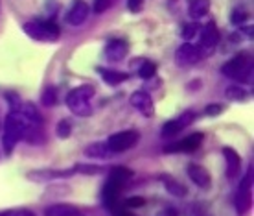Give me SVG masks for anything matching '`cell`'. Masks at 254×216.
I'll return each mask as SVG.
<instances>
[{
    "mask_svg": "<svg viewBox=\"0 0 254 216\" xmlns=\"http://www.w3.org/2000/svg\"><path fill=\"white\" fill-rule=\"evenodd\" d=\"M28 126V120L24 118V114L20 111H11V113L6 116V122H4V135H2V144H4V152L6 155L13 152L15 144L22 140V135H24V127Z\"/></svg>",
    "mask_w": 254,
    "mask_h": 216,
    "instance_id": "obj_1",
    "label": "cell"
},
{
    "mask_svg": "<svg viewBox=\"0 0 254 216\" xmlns=\"http://www.w3.org/2000/svg\"><path fill=\"white\" fill-rule=\"evenodd\" d=\"M96 95V89L92 85H81L72 89L66 95V106L74 114L79 116H89L92 114V108H90V98Z\"/></svg>",
    "mask_w": 254,
    "mask_h": 216,
    "instance_id": "obj_2",
    "label": "cell"
},
{
    "mask_svg": "<svg viewBox=\"0 0 254 216\" xmlns=\"http://www.w3.org/2000/svg\"><path fill=\"white\" fill-rule=\"evenodd\" d=\"M251 72H253V59L245 52L234 56L221 67V74H225L227 78H232V80H242V82L249 80Z\"/></svg>",
    "mask_w": 254,
    "mask_h": 216,
    "instance_id": "obj_3",
    "label": "cell"
},
{
    "mask_svg": "<svg viewBox=\"0 0 254 216\" xmlns=\"http://www.w3.org/2000/svg\"><path fill=\"white\" fill-rule=\"evenodd\" d=\"M26 35H30L35 41H58L61 35V28L50 20H32L24 24Z\"/></svg>",
    "mask_w": 254,
    "mask_h": 216,
    "instance_id": "obj_4",
    "label": "cell"
},
{
    "mask_svg": "<svg viewBox=\"0 0 254 216\" xmlns=\"http://www.w3.org/2000/svg\"><path fill=\"white\" fill-rule=\"evenodd\" d=\"M234 205L236 211L240 215H245L251 207H253V166L247 170V174L243 176L242 183L238 187V192H236L234 198Z\"/></svg>",
    "mask_w": 254,
    "mask_h": 216,
    "instance_id": "obj_5",
    "label": "cell"
},
{
    "mask_svg": "<svg viewBox=\"0 0 254 216\" xmlns=\"http://www.w3.org/2000/svg\"><path fill=\"white\" fill-rule=\"evenodd\" d=\"M138 139H140V135L136 133L134 129H127V131H120V133L111 135L107 140V146L111 152L122 153V152L131 150V148L138 142Z\"/></svg>",
    "mask_w": 254,
    "mask_h": 216,
    "instance_id": "obj_6",
    "label": "cell"
},
{
    "mask_svg": "<svg viewBox=\"0 0 254 216\" xmlns=\"http://www.w3.org/2000/svg\"><path fill=\"white\" fill-rule=\"evenodd\" d=\"M199 59H201V48L197 45H191L190 41L181 45L175 52V61L179 67H191L199 63Z\"/></svg>",
    "mask_w": 254,
    "mask_h": 216,
    "instance_id": "obj_7",
    "label": "cell"
},
{
    "mask_svg": "<svg viewBox=\"0 0 254 216\" xmlns=\"http://www.w3.org/2000/svg\"><path fill=\"white\" fill-rule=\"evenodd\" d=\"M131 106H133L140 114H144V116H153V114H155L153 98L146 91H136V93H133V95H131Z\"/></svg>",
    "mask_w": 254,
    "mask_h": 216,
    "instance_id": "obj_8",
    "label": "cell"
},
{
    "mask_svg": "<svg viewBox=\"0 0 254 216\" xmlns=\"http://www.w3.org/2000/svg\"><path fill=\"white\" fill-rule=\"evenodd\" d=\"M201 142H203V135L193 133V135H190V137H186L185 140L177 142V144H172V146L164 148V152L166 153H177V152L191 153V152H195L197 148L201 146Z\"/></svg>",
    "mask_w": 254,
    "mask_h": 216,
    "instance_id": "obj_9",
    "label": "cell"
},
{
    "mask_svg": "<svg viewBox=\"0 0 254 216\" xmlns=\"http://www.w3.org/2000/svg\"><path fill=\"white\" fill-rule=\"evenodd\" d=\"M122 189H124V185L109 178V181L105 183V187H103V191H102V200L109 211H113L116 207V200L120 196Z\"/></svg>",
    "mask_w": 254,
    "mask_h": 216,
    "instance_id": "obj_10",
    "label": "cell"
},
{
    "mask_svg": "<svg viewBox=\"0 0 254 216\" xmlns=\"http://www.w3.org/2000/svg\"><path fill=\"white\" fill-rule=\"evenodd\" d=\"M217 43H219V32L214 22H208L201 28V43L199 45L204 52H212L217 46Z\"/></svg>",
    "mask_w": 254,
    "mask_h": 216,
    "instance_id": "obj_11",
    "label": "cell"
},
{
    "mask_svg": "<svg viewBox=\"0 0 254 216\" xmlns=\"http://www.w3.org/2000/svg\"><path fill=\"white\" fill-rule=\"evenodd\" d=\"M89 4L85 2V0H77L74 6L70 7V11L66 13V22L70 26H79L83 24L87 17H89Z\"/></svg>",
    "mask_w": 254,
    "mask_h": 216,
    "instance_id": "obj_12",
    "label": "cell"
},
{
    "mask_svg": "<svg viewBox=\"0 0 254 216\" xmlns=\"http://www.w3.org/2000/svg\"><path fill=\"white\" fill-rule=\"evenodd\" d=\"M127 52H129V46L122 39H113L105 46V56H107L109 61H122L127 56Z\"/></svg>",
    "mask_w": 254,
    "mask_h": 216,
    "instance_id": "obj_13",
    "label": "cell"
},
{
    "mask_svg": "<svg viewBox=\"0 0 254 216\" xmlns=\"http://www.w3.org/2000/svg\"><path fill=\"white\" fill-rule=\"evenodd\" d=\"M188 178L199 187V189H208L210 187V174L206 168H203L201 165H188L186 168Z\"/></svg>",
    "mask_w": 254,
    "mask_h": 216,
    "instance_id": "obj_14",
    "label": "cell"
},
{
    "mask_svg": "<svg viewBox=\"0 0 254 216\" xmlns=\"http://www.w3.org/2000/svg\"><path fill=\"white\" fill-rule=\"evenodd\" d=\"M72 174H74V168H68V170H32L28 172V179H32V181H52V179L72 176Z\"/></svg>",
    "mask_w": 254,
    "mask_h": 216,
    "instance_id": "obj_15",
    "label": "cell"
},
{
    "mask_svg": "<svg viewBox=\"0 0 254 216\" xmlns=\"http://www.w3.org/2000/svg\"><path fill=\"white\" fill-rule=\"evenodd\" d=\"M223 155L227 159V176L229 178H236L238 172H240V166H242V157L232 148H223Z\"/></svg>",
    "mask_w": 254,
    "mask_h": 216,
    "instance_id": "obj_16",
    "label": "cell"
},
{
    "mask_svg": "<svg viewBox=\"0 0 254 216\" xmlns=\"http://www.w3.org/2000/svg\"><path fill=\"white\" fill-rule=\"evenodd\" d=\"M83 153H85L89 159H107L113 152L109 150L107 142H92L89 146H85Z\"/></svg>",
    "mask_w": 254,
    "mask_h": 216,
    "instance_id": "obj_17",
    "label": "cell"
},
{
    "mask_svg": "<svg viewBox=\"0 0 254 216\" xmlns=\"http://www.w3.org/2000/svg\"><path fill=\"white\" fill-rule=\"evenodd\" d=\"M22 140L30 142V144H43L46 139H45V133L39 129V126H35V124H28V126L24 127Z\"/></svg>",
    "mask_w": 254,
    "mask_h": 216,
    "instance_id": "obj_18",
    "label": "cell"
},
{
    "mask_svg": "<svg viewBox=\"0 0 254 216\" xmlns=\"http://www.w3.org/2000/svg\"><path fill=\"white\" fill-rule=\"evenodd\" d=\"M98 72H100V76H102L103 82L109 83V85H118V83L126 82L127 78H129V74H126V72H118V70L100 69Z\"/></svg>",
    "mask_w": 254,
    "mask_h": 216,
    "instance_id": "obj_19",
    "label": "cell"
},
{
    "mask_svg": "<svg viewBox=\"0 0 254 216\" xmlns=\"http://www.w3.org/2000/svg\"><path fill=\"white\" fill-rule=\"evenodd\" d=\"M160 181H164L166 191L170 192V194H173V196L185 198L186 192H188L185 185H181L179 181H175L173 178H170V176H160Z\"/></svg>",
    "mask_w": 254,
    "mask_h": 216,
    "instance_id": "obj_20",
    "label": "cell"
},
{
    "mask_svg": "<svg viewBox=\"0 0 254 216\" xmlns=\"http://www.w3.org/2000/svg\"><path fill=\"white\" fill-rule=\"evenodd\" d=\"M76 205H70V204H56L50 205L48 209L45 211V216H68L72 213H77Z\"/></svg>",
    "mask_w": 254,
    "mask_h": 216,
    "instance_id": "obj_21",
    "label": "cell"
},
{
    "mask_svg": "<svg viewBox=\"0 0 254 216\" xmlns=\"http://www.w3.org/2000/svg\"><path fill=\"white\" fill-rule=\"evenodd\" d=\"M210 9V0H191L190 7H188V13L193 19H201L204 17Z\"/></svg>",
    "mask_w": 254,
    "mask_h": 216,
    "instance_id": "obj_22",
    "label": "cell"
},
{
    "mask_svg": "<svg viewBox=\"0 0 254 216\" xmlns=\"http://www.w3.org/2000/svg\"><path fill=\"white\" fill-rule=\"evenodd\" d=\"M19 111L24 114V118L28 120V124H35V126H39L41 120H43V118H41V114H39V111H37V108H35L33 104H24Z\"/></svg>",
    "mask_w": 254,
    "mask_h": 216,
    "instance_id": "obj_23",
    "label": "cell"
},
{
    "mask_svg": "<svg viewBox=\"0 0 254 216\" xmlns=\"http://www.w3.org/2000/svg\"><path fill=\"white\" fill-rule=\"evenodd\" d=\"M183 129H185V126L181 124V120H179V118H173V120H168L164 126H162V131H160V133H162V137H173V135L181 133Z\"/></svg>",
    "mask_w": 254,
    "mask_h": 216,
    "instance_id": "obj_24",
    "label": "cell"
},
{
    "mask_svg": "<svg viewBox=\"0 0 254 216\" xmlns=\"http://www.w3.org/2000/svg\"><path fill=\"white\" fill-rule=\"evenodd\" d=\"M225 96H227L229 100H234V102H243V100H247V91L242 89V87H238V85H230V87H227V91H225Z\"/></svg>",
    "mask_w": 254,
    "mask_h": 216,
    "instance_id": "obj_25",
    "label": "cell"
},
{
    "mask_svg": "<svg viewBox=\"0 0 254 216\" xmlns=\"http://www.w3.org/2000/svg\"><path fill=\"white\" fill-rule=\"evenodd\" d=\"M41 102H43L45 108H54L58 104V91H56V87H46L43 91V95H41Z\"/></svg>",
    "mask_w": 254,
    "mask_h": 216,
    "instance_id": "obj_26",
    "label": "cell"
},
{
    "mask_svg": "<svg viewBox=\"0 0 254 216\" xmlns=\"http://www.w3.org/2000/svg\"><path fill=\"white\" fill-rule=\"evenodd\" d=\"M129 178H133V172L129 170V168H124V166H115L113 170H111V179H115L118 183H126Z\"/></svg>",
    "mask_w": 254,
    "mask_h": 216,
    "instance_id": "obj_27",
    "label": "cell"
},
{
    "mask_svg": "<svg viewBox=\"0 0 254 216\" xmlns=\"http://www.w3.org/2000/svg\"><path fill=\"white\" fill-rule=\"evenodd\" d=\"M155 72H157L155 63H151V61H144L138 69V76L142 78V80H149V78L155 76Z\"/></svg>",
    "mask_w": 254,
    "mask_h": 216,
    "instance_id": "obj_28",
    "label": "cell"
},
{
    "mask_svg": "<svg viewBox=\"0 0 254 216\" xmlns=\"http://www.w3.org/2000/svg\"><path fill=\"white\" fill-rule=\"evenodd\" d=\"M199 30H201V26L197 24V22L185 24V26H183V32H181V37L185 39V41H191V39L197 35V32H199Z\"/></svg>",
    "mask_w": 254,
    "mask_h": 216,
    "instance_id": "obj_29",
    "label": "cell"
},
{
    "mask_svg": "<svg viewBox=\"0 0 254 216\" xmlns=\"http://www.w3.org/2000/svg\"><path fill=\"white\" fill-rule=\"evenodd\" d=\"M56 133H58L59 139H68L70 133H72V124H70V120H59V124L56 126Z\"/></svg>",
    "mask_w": 254,
    "mask_h": 216,
    "instance_id": "obj_30",
    "label": "cell"
},
{
    "mask_svg": "<svg viewBox=\"0 0 254 216\" xmlns=\"http://www.w3.org/2000/svg\"><path fill=\"white\" fill-rule=\"evenodd\" d=\"M74 172H79V174H89V176H94V174H100L102 168H98V166H92V165H77L74 168Z\"/></svg>",
    "mask_w": 254,
    "mask_h": 216,
    "instance_id": "obj_31",
    "label": "cell"
},
{
    "mask_svg": "<svg viewBox=\"0 0 254 216\" xmlns=\"http://www.w3.org/2000/svg\"><path fill=\"white\" fill-rule=\"evenodd\" d=\"M146 205V200L144 198H129V200H126V207L127 209H138V207H144Z\"/></svg>",
    "mask_w": 254,
    "mask_h": 216,
    "instance_id": "obj_32",
    "label": "cell"
},
{
    "mask_svg": "<svg viewBox=\"0 0 254 216\" xmlns=\"http://www.w3.org/2000/svg\"><path fill=\"white\" fill-rule=\"evenodd\" d=\"M223 111V106L221 104H208L206 109H204V113L208 114V116H216V114H221Z\"/></svg>",
    "mask_w": 254,
    "mask_h": 216,
    "instance_id": "obj_33",
    "label": "cell"
},
{
    "mask_svg": "<svg viewBox=\"0 0 254 216\" xmlns=\"http://www.w3.org/2000/svg\"><path fill=\"white\" fill-rule=\"evenodd\" d=\"M109 7H111V0H96L94 2V11L96 13L107 11Z\"/></svg>",
    "mask_w": 254,
    "mask_h": 216,
    "instance_id": "obj_34",
    "label": "cell"
},
{
    "mask_svg": "<svg viewBox=\"0 0 254 216\" xmlns=\"http://www.w3.org/2000/svg\"><path fill=\"white\" fill-rule=\"evenodd\" d=\"M142 6H144V0H127V7L131 11H140Z\"/></svg>",
    "mask_w": 254,
    "mask_h": 216,
    "instance_id": "obj_35",
    "label": "cell"
},
{
    "mask_svg": "<svg viewBox=\"0 0 254 216\" xmlns=\"http://www.w3.org/2000/svg\"><path fill=\"white\" fill-rule=\"evenodd\" d=\"M2 216H35V215L28 209H19V211H9V213H4Z\"/></svg>",
    "mask_w": 254,
    "mask_h": 216,
    "instance_id": "obj_36",
    "label": "cell"
},
{
    "mask_svg": "<svg viewBox=\"0 0 254 216\" xmlns=\"http://www.w3.org/2000/svg\"><path fill=\"white\" fill-rule=\"evenodd\" d=\"M247 19V13L245 11H240V9H238V11H234L232 13V22H234V24H240V22H243V20Z\"/></svg>",
    "mask_w": 254,
    "mask_h": 216,
    "instance_id": "obj_37",
    "label": "cell"
},
{
    "mask_svg": "<svg viewBox=\"0 0 254 216\" xmlns=\"http://www.w3.org/2000/svg\"><path fill=\"white\" fill-rule=\"evenodd\" d=\"M113 215L115 216H134L131 213H127V211H113Z\"/></svg>",
    "mask_w": 254,
    "mask_h": 216,
    "instance_id": "obj_38",
    "label": "cell"
},
{
    "mask_svg": "<svg viewBox=\"0 0 254 216\" xmlns=\"http://www.w3.org/2000/svg\"><path fill=\"white\" fill-rule=\"evenodd\" d=\"M164 215H166V216H177V213H175L173 209H170V207H168V209L164 211Z\"/></svg>",
    "mask_w": 254,
    "mask_h": 216,
    "instance_id": "obj_39",
    "label": "cell"
},
{
    "mask_svg": "<svg viewBox=\"0 0 254 216\" xmlns=\"http://www.w3.org/2000/svg\"><path fill=\"white\" fill-rule=\"evenodd\" d=\"M68 216H85V215H83L81 211H77V213H72V215H68Z\"/></svg>",
    "mask_w": 254,
    "mask_h": 216,
    "instance_id": "obj_40",
    "label": "cell"
}]
</instances>
